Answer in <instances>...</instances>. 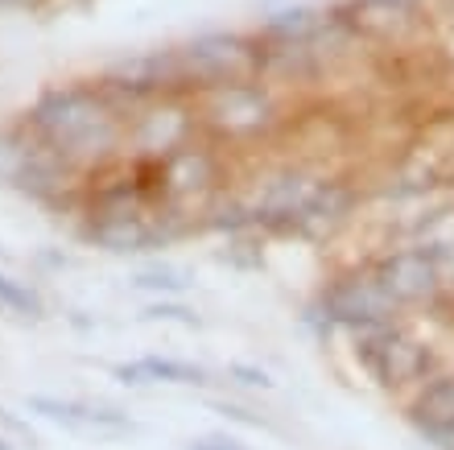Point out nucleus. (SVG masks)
<instances>
[{
	"label": "nucleus",
	"instance_id": "4468645a",
	"mask_svg": "<svg viewBox=\"0 0 454 450\" xmlns=\"http://www.w3.org/2000/svg\"><path fill=\"white\" fill-rule=\"evenodd\" d=\"M17 4H34V0H0V9H17Z\"/></svg>",
	"mask_w": 454,
	"mask_h": 450
},
{
	"label": "nucleus",
	"instance_id": "423d86ee",
	"mask_svg": "<svg viewBox=\"0 0 454 450\" xmlns=\"http://www.w3.org/2000/svg\"><path fill=\"white\" fill-rule=\"evenodd\" d=\"M413 430L438 450H454V380H438L413 405Z\"/></svg>",
	"mask_w": 454,
	"mask_h": 450
},
{
	"label": "nucleus",
	"instance_id": "f257e3e1",
	"mask_svg": "<svg viewBox=\"0 0 454 450\" xmlns=\"http://www.w3.org/2000/svg\"><path fill=\"white\" fill-rule=\"evenodd\" d=\"M25 129L71 170L96 166L124 137V107L104 91V83H62L37 95L25 112Z\"/></svg>",
	"mask_w": 454,
	"mask_h": 450
},
{
	"label": "nucleus",
	"instance_id": "2eb2a0df",
	"mask_svg": "<svg viewBox=\"0 0 454 450\" xmlns=\"http://www.w3.org/2000/svg\"><path fill=\"white\" fill-rule=\"evenodd\" d=\"M0 450H9V442H4V438H0Z\"/></svg>",
	"mask_w": 454,
	"mask_h": 450
},
{
	"label": "nucleus",
	"instance_id": "1a4fd4ad",
	"mask_svg": "<svg viewBox=\"0 0 454 450\" xmlns=\"http://www.w3.org/2000/svg\"><path fill=\"white\" fill-rule=\"evenodd\" d=\"M0 302H4V306L9 310H21V314H42V302H37L34 294H29V289H21V285L17 281H9V277H0Z\"/></svg>",
	"mask_w": 454,
	"mask_h": 450
},
{
	"label": "nucleus",
	"instance_id": "9b49d317",
	"mask_svg": "<svg viewBox=\"0 0 454 450\" xmlns=\"http://www.w3.org/2000/svg\"><path fill=\"white\" fill-rule=\"evenodd\" d=\"M149 319H178V322H186V327H194V322H199L191 310H178V306H153V310H149Z\"/></svg>",
	"mask_w": 454,
	"mask_h": 450
},
{
	"label": "nucleus",
	"instance_id": "0eeeda50",
	"mask_svg": "<svg viewBox=\"0 0 454 450\" xmlns=\"http://www.w3.org/2000/svg\"><path fill=\"white\" fill-rule=\"evenodd\" d=\"M116 376L124 384H145V380H166V384H207V372L194 364H178V359H137V364H120Z\"/></svg>",
	"mask_w": 454,
	"mask_h": 450
},
{
	"label": "nucleus",
	"instance_id": "f8f14e48",
	"mask_svg": "<svg viewBox=\"0 0 454 450\" xmlns=\"http://www.w3.org/2000/svg\"><path fill=\"white\" fill-rule=\"evenodd\" d=\"M236 376H244V384H269V376L264 372H256V367H231Z\"/></svg>",
	"mask_w": 454,
	"mask_h": 450
},
{
	"label": "nucleus",
	"instance_id": "9d476101",
	"mask_svg": "<svg viewBox=\"0 0 454 450\" xmlns=\"http://www.w3.org/2000/svg\"><path fill=\"white\" fill-rule=\"evenodd\" d=\"M137 285H141V289H186V277H182V272H169V269H157V272H141Z\"/></svg>",
	"mask_w": 454,
	"mask_h": 450
},
{
	"label": "nucleus",
	"instance_id": "ddd939ff",
	"mask_svg": "<svg viewBox=\"0 0 454 450\" xmlns=\"http://www.w3.org/2000/svg\"><path fill=\"white\" fill-rule=\"evenodd\" d=\"M191 450H239L236 442H194Z\"/></svg>",
	"mask_w": 454,
	"mask_h": 450
},
{
	"label": "nucleus",
	"instance_id": "6e6552de",
	"mask_svg": "<svg viewBox=\"0 0 454 450\" xmlns=\"http://www.w3.org/2000/svg\"><path fill=\"white\" fill-rule=\"evenodd\" d=\"M37 414L54 417V422H67V426H124V417L108 414V409H83V405H62L50 401V397H34L29 401Z\"/></svg>",
	"mask_w": 454,
	"mask_h": 450
},
{
	"label": "nucleus",
	"instance_id": "f03ea898",
	"mask_svg": "<svg viewBox=\"0 0 454 450\" xmlns=\"http://www.w3.org/2000/svg\"><path fill=\"white\" fill-rule=\"evenodd\" d=\"M178 62H182V79L186 83L219 87V83L252 79V75L261 71V50L239 34H203V37H194L191 46L178 50Z\"/></svg>",
	"mask_w": 454,
	"mask_h": 450
},
{
	"label": "nucleus",
	"instance_id": "dca6fc26",
	"mask_svg": "<svg viewBox=\"0 0 454 450\" xmlns=\"http://www.w3.org/2000/svg\"><path fill=\"white\" fill-rule=\"evenodd\" d=\"M34 4H42V0H34Z\"/></svg>",
	"mask_w": 454,
	"mask_h": 450
},
{
	"label": "nucleus",
	"instance_id": "39448f33",
	"mask_svg": "<svg viewBox=\"0 0 454 450\" xmlns=\"http://www.w3.org/2000/svg\"><path fill=\"white\" fill-rule=\"evenodd\" d=\"M364 359L372 364V372L380 380H413L426 372V351L418 343H409L405 335L388 331V327H372V335L364 339Z\"/></svg>",
	"mask_w": 454,
	"mask_h": 450
},
{
	"label": "nucleus",
	"instance_id": "7ed1b4c3",
	"mask_svg": "<svg viewBox=\"0 0 454 450\" xmlns=\"http://www.w3.org/2000/svg\"><path fill=\"white\" fill-rule=\"evenodd\" d=\"M207 120L223 132H261L273 120V99L252 79L207 87Z\"/></svg>",
	"mask_w": 454,
	"mask_h": 450
},
{
	"label": "nucleus",
	"instance_id": "20e7f679",
	"mask_svg": "<svg viewBox=\"0 0 454 450\" xmlns=\"http://www.w3.org/2000/svg\"><path fill=\"white\" fill-rule=\"evenodd\" d=\"M442 277V264H438V252H401L393 261H384L380 269L372 272L368 281L380 289V297L388 306H405V302H418V297L434 294V285Z\"/></svg>",
	"mask_w": 454,
	"mask_h": 450
}]
</instances>
